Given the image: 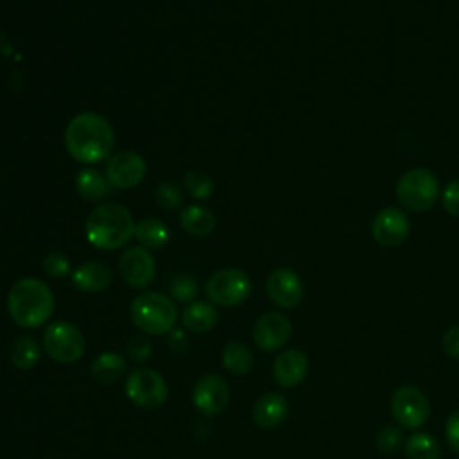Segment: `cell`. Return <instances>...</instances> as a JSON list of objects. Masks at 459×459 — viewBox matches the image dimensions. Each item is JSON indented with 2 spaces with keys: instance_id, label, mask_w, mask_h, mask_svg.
I'll return each instance as SVG.
<instances>
[{
  "instance_id": "obj_29",
  "label": "cell",
  "mask_w": 459,
  "mask_h": 459,
  "mask_svg": "<svg viewBox=\"0 0 459 459\" xmlns=\"http://www.w3.org/2000/svg\"><path fill=\"white\" fill-rule=\"evenodd\" d=\"M402 443H403L402 429L394 425L382 427L375 436V445L382 454H394L402 446Z\"/></svg>"
},
{
  "instance_id": "obj_33",
  "label": "cell",
  "mask_w": 459,
  "mask_h": 459,
  "mask_svg": "<svg viewBox=\"0 0 459 459\" xmlns=\"http://www.w3.org/2000/svg\"><path fill=\"white\" fill-rule=\"evenodd\" d=\"M445 439L448 446L459 454V409L452 411L445 421Z\"/></svg>"
},
{
  "instance_id": "obj_18",
  "label": "cell",
  "mask_w": 459,
  "mask_h": 459,
  "mask_svg": "<svg viewBox=\"0 0 459 459\" xmlns=\"http://www.w3.org/2000/svg\"><path fill=\"white\" fill-rule=\"evenodd\" d=\"M113 281V271L104 264L97 260H90L81 264L72 273V283L88 294H97L106 290Z\"/></svg>"
},
{
  "instance_id": "obj_30",
  "label": "cell",
  "mask_w": 459,
  "mask_h": 459,
  "mask_svg": "<svg viewBox=\"0 0 459 459\" xmlns=\"http://www.w3.org/2000/svg\"><path fill=\"white\" fill-rule=\"evenodd\" d=\"M154 199L161 208L176 210L183 203V194L174 181H161L154 190Z\"/></svg>"
},
{
  "instance_id": "obj_31",
  "label": "cell",
  "mask_w": 459,
  "mask_h": 459,
  "mask_svg": "<svg viewBox=\"0 0 459 459\" xmlns=\"http://www.w3.org/2000/svg\"><path fill=\"white\" fill-rule=\"evenodd\" d=\"M43 271L50 278H65L70 273V260L63 253H48L43 258Z\"/></svg>"
},
{
  "instance_id": "obj_20",
  "label": "cell",
  "mask_w": 459,
  "mask_h": 459,
  "mask_svg": "<svg viewBox=\"0 0 459 459\" xmlns=\"http://www.w3.org/2000/svg\"><path fill=\"white\" fill-rule=\"evenodd\" d=\"M134 238L145 249H160L170 240V230L161 219L145 217L136 222Z\"/></svg>"
},
{
  "instance_id": "obj_34",
  "label": "cell",
  "mask_w": 459,
  "mask_h": 459,
  "mask_svg": "<svg viewBox=\"0 0 459 459\" xmlns=\"http://www.w3.org/2000/svg\"><path fill=\"white\" fill-rule=\"evenodd\" d=\"M441 344H443V351L450 359L459 360V325H454L445 332Z\"/></svg>"
},
{
  "instance_id": "obj_2",
  "label": "cell",
  "mask_w": 459,
  "mask_h": 459,
  "mask_svg": "<svg viewBox=\"0 0 459 459\" xmlns=\"http://www.w3.org/2000/svg\"><path fill=\"white\" fill-rule=\"evenodd\" d=\"M7 312L18 326H41L54 312V294L45 281L32 276L22 278L7 292Z\"/></svg>"
},
{
  "instance_id": "obj_12",
  "label": "cell",
  "mask_w": 459,
  "mask_h": 459,
  "mask_svg": "<svg viewBox=\"0 0 459 459\" xmlns=\"http://www.w3.org/2000/svg\"><path fill=\"white\" fill-rule=\"evenodd\" d=\"M269 299L280 308H296L303 299V281L289 267H276L265 280Z\"/></svg>"
},
{
  "instance_id": "obj_8",
  "label": "cell",
  "mask_w": 459,
  "mask_h": 459,
  "mask_svg": "<svg viewBox=\"0 0 459 459\" xmlns=\"http://www.w3.org/2000/svg\"><path fill=\"white\" fill-rule=\"evenodd\" d=\"M126 394L127 398L143 409H154L165 403L169 387L165 378L151 368L133 369L126 378Z\"/></svg>"
},
{
  "instance_id": "obj_26",
  "label": "cell",
  "mask_w": 459,
  "mask_h": 459,
  "mask_svg": "<svg viewBox=\"0 0 459 459\" xmlns=\"http://www.w3.org/2000/svg\"><path fill=\"white\" fill-rule=\"evenodd\" d=\"M407 459H439L441 446L437 439L427 432H414L403 446Z\"/></svg>"
},
{
  "instance_id": "obj_1",
  "label": "cell",
  "mask_w": 459,
  "mask_h": 459,
  "mask_svg": "<svg viewBox=\"0 0 459 459\" xmlns=\"http://www.w3.org/2000/svg\"><path fill=\"white\" fill-rule=\"evenodd\" d=\"M65 147L75 161L95 165L113 154L115 131L102 115L82 111L72 117L66 124Z\"/></svg>"
},
{
  "instance_id": "obj_28",
  "label": "cell",
  "mask_w": 459,
  "mask_h": 459,
  "mask_svg": "<svg viewBox=\"0 0 459 459\" xmlns=\"http://www.w3.org/2000/svg\"><path fill=\"white\" fill-rule=\"evenodd\" d=\"M169 292H170V298L174 301H179V303H190L197 292H199V287H197V281L195 278L188 276V274H178L170 280L169 283Z\"/></svg>"
},
{
  "instance_id": "obj_10",
  "label": "cell",
  "mask_w": 459,
  "mask_h": 459,
  "mask_svg": "<svg viewBox=\"0 0 459 459\" xmlns=\"http://www.w3.org/2000/svg\"><path fill=\"white\" fill-rule=\"evenodd\" d=\"M147 174V163L142 154L131 149H122L113 152L106 161V178L115 188H134Z\"/></svg>"
},
{
  "instance_id": "obj_9",
  "label": "cell",
  "mask_w": 459,
  "mask_h": 459,
  "mask_svg": "<svg viewBox=\"0 0 459 459\" xmlns=\"http://www.w3.org/2000/svg\"><path fill=\"white\" fill-rule=\"evenodd\" d=\"M391 414L402 429H420L430 416L429 398L416 385H402L391 396Z\"/></svg>"
},
{
  "instance_id": "obj_7",
  "label": "cell",
  "mask_w": 459,
  "mask_h": 459,
  "mask_svg": "<svg viewBox=\"0 0 459 459\" xmlns=\"http://www.w3.org/2000/svg\"><path fill=\"white\" fill-rule=\"evenodd\" d=\"M43 348L50 359L72 364L84 355L86 341L75 325L68 321H54L43 332Z\"/></svg>"
},
{
  "instance_id": "obj_15",
  "label": "cell",
  "mask_w": 459,
  "mask_h": 459,
  "mask_svg": "<svg viewBox=\"0 0 459 459\" xmlns=\"http://www.w3.org/2000/svg\"><path fill=\"white\" fill-rule=\"evenodd\" d=\"M292 326L287 316L280 312L262 314L253 326V342L264 351L280 350L290 337Z\"/></svg>"
},
{
  "instance_id": "obj_6",
  "label": "cell",
  "mask_w": 459,
  "mask_h": 459,
  "mask_svg": "<svg viewBox=\"0 0 459 459\" xmlns=\"http://www.w3.org/2000/svg\"><path fill=\"white\" fill-rule=\"evenodd\" d=\"M249 276L235 267H224L215 271L204 285V292L210 303L217 307H237L242 305L251 294Z\"/></svg>"
},
{
  "instance_id": "obj_19",
  "label": "cell",
  "mask_w": 459,
  "mask_h": 459,
  "mask_svg": "<svg viewBox=\"0 0 459 459\" xmlns=\"http://www.w3.org/2000/svg\"><path fill=\"white\" fill-rule=\"evenodd\" d=\"M181 321L188 330L204 333V332H210L217 325L219 312L213 303L192 301L181 312Z\"/></svg>"
},
{
  "instance_id": "obj_16",
  "label": "cell",
  "mask_w": 459,
  "mask_h": 459,
  "mask_svg": "<svg viewBox=\"0 0 459 459\" xmlns=\"http://www.w3.org/2000/svg\"><path fill=\"white\" fill-rule=\"evenodd\" d=\"M308 373V359L303 351L290 348L281 351L273 362V377L281 387L298 385Z\"/></svg>"
},
{
  "instance_id": "obj_17",
  "label": "cell",
  "mask_w": 459,
  "mask_h": 459,
  "mask_svg": "<svg viewBox=\"0 0 459 459\" xmlns=\"http://www.w3.org/2000/svg\"><path fill=\"white\" fill-rule=\"evenodd\" d=\"M251 414H253V421L260 429H274V427L281 425L289 414L287 398L274 391L264 393L255 402Z\"/></svg>"
},
{
  "instance_id": "obj_3",
  "label": "cell",
  "mask_w": 459,
  "mask_h": 459,
  "mask_svg": "<svg viewBox=\"0 0 459 459\" xmlns=\"http://www.w3.org/2000/svg\"><path fill=\"white\" fill-rule=\"evenodd\" d=\"M134 226L133 215L124 204L104 203L88 213L84 233L93 247L113 251L134 237Z\"/></svg>"
},
{
  "instance_id": "obj_21",
  "label": "cell",
  "mask_w": 459,
  "mask_h": 459,
  "mask_svg": "<svg viewBox=\"0 0 459 459\" xmlns=\"http://www.w3.org/2000/svg\"><path fill=\"white\" fill-rule=\"evenodd\" d=\"M179 224L192 237H206L215 228V217L208 208L190 204L179 212Z\"/></svg>"
},
{
  "instance_id": "obj_25",
  "label": "cell",
  "mask_w": 459,
  "mask_h": 459,
  "mask_svg": "<svg viewBox=\"0 0 459 459\" xmlns=\"http://www.w3.org/2000/svg\"><path fill=\"white\" fill-rule=\"evenodd\" d=\"M9 359L18 369H30L39 360V344L32 335L18 337L9 350Z\"/></svg>"
},
{
  "instance_id": "obj_4",
  "label": "cell",
  "mask_w": 459,
  "mask_h": 459,
  "mask_svg": "<svg viewBox=\"0 0 459 459\" xmlns=\"http://www.w3.org/2000/svg\"><path fill=\"white\" fill-rule=\"evenodd\" d=\"M129 316L138 330L149 335H163L174 330L178 321V308L170 296L147 290L131 301Z\"/></svg>"
},
{
  "instance_id": "obj_5",
  "label": "cell",
  "mask_w": 459,
  "mask_h": 459,
  "mask_svg": "<svg viewBox=\"0 0 459 459\" xmlns=\"http://www.w3.org/2000/svg\"><path fill=\"white\" fill-rule=\"evenodd\" d=\"M396 199L411 212H425L439 195V181L427 169H411L396 181Z\"/></svg>"
},
{
  "instance_id": "obj_32",
  "label": "cell",
  "mask_w": 459,
  "mask_h": 459,
  "mask_svg": "<svg viewBox=\"0 0 459 459\" xmlns=\"http://www.w3.org/2000/svg\"><path fill=\"white\" fill-rule=\"evenodd\" d=\"M441 201H443V206L445 210L454 215V217H459V179H452L443 194H441Z\"/></svg>"
},
{
  "instance_id": "obj_11",
  "label": "cell",
  "mask_w": 459,
  "mask_h": 459,
  "mask_svg": "<svg viewBox=\"0 0 459 459\" xmlns=\"http://www.w3.org/2000/svg\"><path fill=\"white\" fill-rule=\"evenodd\" d=\"M118 269L122 280L134 289L149 287L156 276L154 256L142 246L126 249L118 260Z\"/></svg>"
},
{
  "instance_id": "obj_14",
  "label": "cell",
  "mask_w": 459,
  "mask_h": 459,
  "mask_svg": "<svg viewBox=\"0 0 459 459\" xmlns=\"http://www.w3.org/2000/svg\"><path fill=\"white\" fill-rule=\"evenodd\" d=\"M409 219L405 212H402L396 206L382 208L371 222V235L375 242H378L384 247L400 246L409 237Z\"/></svg>"
},
{
  "instance_id": "obj_24",
  "label": "cell",
  "mask_w": 459,
  "mask_h": 459,
  "mask_svg": "<svg viewBox=\"0 0 459 459\" xmlns=\"http://www.w3.org/2000/svg\"><path fill=\"white\" fill-rule=\"evenodd\" d=\"M126 373V360L117 351H102L91 364V377L99 384H113Z\"/></svg>"
},
{
  "instance_id": "obj_13",
  "label": "cell",
  "mask_w": 459,
  "mask_h": 459,
  "mask_svg": "<svg viewBox=\"0 0 459 459\" xmlns=\"http://www.w3.org/2000/svg\"><path fill=\"white\" fill-rule=\"evenodd\" d=\"M192 402L204 416H217L230 402V387L226 380L215 373L203 375L194 387Z\"/></svg>"
},
{
  "instance_id": "obj_22",
  "label": "cell",
  "mask_w": 459,
  "mask_h": 459,
  "mask_svg": "<svg viewBox=\"0 0 459 459\" xmlns=\"http://www.w3.org/2000/svg\"><path fill=\"white\" fill-rule=\"evenodd\" d=\"M109 188H111V185H109L106 174L99 172L93 167H86V169L79 170V174L75 176V190L86 201L104 199L106 194L109 192Z\"/></svg>"
},
{
  "instance_id": "obj_23",
  "label": "cell",
  "mask_w": 459,
  "mask_h": 459,
  "mask_svg": "<svg viewBox=\"0 0 459 459\" xmlns=\"http://www.w3.org/2000/svg\"><path fill=\"white\" fill-rule=\"evenodd\" d=\"M222 366L231 373V375H247L253 368V353L251 348L242 342V341H228L222 348Z\"/></svg>"
},
{
  "instance_id": "obj_27",
  "label": "cell",
  "mask_w": 459,
  "mask_h": 459,
  "mask_svg": "<svg viewBox=\"0 0 459 459\" xmlns=\"http://www.w3.org/2000/svg\"><path fill=\"white\" fill-rule=\"evenodd\" d=\"M183 185L185 190L194 197V199H208L213 194V179L201 170H188L183 176Z\"/></svg>"
}]
</instances>
